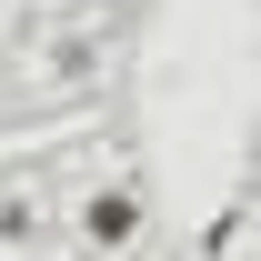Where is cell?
Returning a JSON list of instances; mask_svg holds the SVG:
<instances>
[{
    "mask_svg": "<svg viewBox=\"0 0 261 261\" xmlns=\"http://www.w3.org/2000/svg\"><path fill=\"white\" fill-rule=\"evenodd\" d=\"M130 231H141V201H130V191H100L91 201V241H130Z\"/></svg>",
    "mask_w": 261,
    "mask_h": 261,
    "instance_id": "6da1fadb",
    "label": "cell"
}]
</instances>
